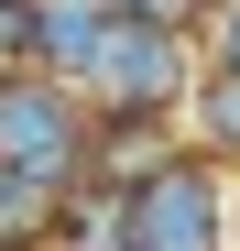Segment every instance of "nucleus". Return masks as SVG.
Here are the masks:
<instances>
[{"label":"nucleus","mask_w":240,"mask_h":251,"mask_svg":"<svg viewBox=\"0 0 240 251\" xmlns=\"http://www.w3.org/2000/svg\"><path fill=\"white\" fill-rule=\"evenodd\" d=\"M120 240L131 251H229L240 240V186L208 153H164L153 175L120 186Z\"/></svg>","instance_id":"f257e3e1"},{"label":"nucleus","mask_w":240,"mask_h":251,"mask_svg":"<svg viewBox=\"0 0 240 251\" xmlns=\"http://www.w3.org/2000/svg\"><path fill=\"white\" fill-rule=\"evenodd\" d=\"M88 109H120V120H153V109H186L196 88V44H186V22H142V11H120L98 33V55L66 76Z\"/></svg>","instance_id":"f03ea898"},{"label":"nucleus","mask_w":240,"mask_h":251,"mask_svg":"<svg viewBox=\"0 0 240 251\" xmlns=\"http://www.w3.org/2000/svg\"><path fill=\"white\" fill-rule=\"evenodd\" d=\"M88 153H98V131H88V99H76L66 76H44V66H33V76H0V164L76 186Z\"/></svg>","instance_id":"7ed1b4c3"},{"label":"nucleus","mask_w":240,"mask_h":251,"mask_svg":"<svg viewBox=\"0 0 240 251\" xmlns=\"http://www.w3.org/2000/svg\"><path fill=\"white\" fill-rule=\"evenodd\" d=\"M186 153H208L240 175V66H196V88H186Z\"/></svg>","instance_id":"20e7f679"},{"label":"nucleus","mask_w":240,"mask_h":251,"mask_svg":"<svg viewBox=\"0 0 240 251\" xmlns=\"http://www.w3.org/2000/svg\"><path fill=\"white\" fill-rule=\"evenodd\" d=\"M66 219V186L55 175H22V164H0V251H44Z\"/></svg>","instance_id":"39448f33"},{"label":"nucleus","mask_w":240,"mask_h":251,"mask_svg":"<svg viewBox=\"0 0 240 251\" xmlns=\"http://www.w3.org/2000/svg\"><path fill=\"white\" fill-rule=\"evenodd\" d=\"M109 22H120V0H44V76H76Z\"/></svg>","instance_id":"423d86ee"},{"label":"nucleus","mask_w":240,"mask_h":251,"mask_svg":"<svg viewBox=\"0 0 240 251\" xmlns=\"http://www.w3.org/2000/svg\"><path fill=\"white\" fill-rule=\"evenodd\" d=\"M44 66V0H0V76Z\"/></svg>","instance_id":"0eeeda50"},{"label":"nucleus","mask_w":240,"mask_h":251,"mask_svg":"<svg viewBox=\"0 0 240 251\" xmlns=\"http://www.w3.org/2000/svg\"><path fill=\"white\" fill-rule=\"evenodd\" d=\"M120 11H142V22H186L196 0H120Z\"/></svg>","instance_id":"6e6552de"},{"label":"nucleus","mask_w":240,"mask_h":251,"mask_svg":"<svg viewBox=\"0 0 240 251\" xmlns=\"http://www.w3.org/2000/svg\"><path fill=\"white\" fill-rule=\"evenodd\" d=\"M218 66H240V0H229V22H218V44H208Z\"/></svg>","instance_id":"1a4fd4ad"}]
</instances>
